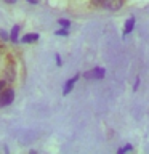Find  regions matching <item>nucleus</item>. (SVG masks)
<instances>
[{"label": "nucleus", "instance_id": "obj_1", "mask_svg": "<svg viewBox=\"0 0 149 154\" xmlns=\"http://www.w3.org/2000/svg\"><path fill=\"white\" fill-rule=\"evenodd\" d=\"M13 100H14V90H11V88H7L0 93V106L11 104Z\"/></svg>", "mask_w": 149, "mask_h": 154}, {"label": "nucleus", "instance_id": "obj_2", "mask_svg": "<svg viewBox=\"0 0 149 154\" xmlns=\"http://www.w3.org/2000/svg\"><path fill=\"white\" fill-rule=\"evenodd\" d=\"M104 74H106V71L103 69V67H95V69L85 72V77L87 79H103Z\"/></svg>", "mask_w": 149, "mask_h": 154}, {"label": "nucleus", "instance_id": "obj_3", "mask_svg": "<svg viewBox=\"0 0 149 154\" xmlns=\"http://www.w3.org/2000/svg\"><path fill=\"white\" fill-rule=\"evenodd\" d=\"M123 0H103V5L109 10H119L122 7Z\"/></svg>", "mask_w": 149, "mask_h": 154}, {"label": "nucleus", "instance_id": "obj_4", "mask_svg": "<svg viewBox=\"0 0 149 154\" xmlns=\"http://www.w3.org/2000/svg\"><path fill=\"white\" fill-rule=\"evenodd\" d=\"M79 77H80V75L77 74V75H74L72 79H69V80L66 82V85H64V90H62V95H67V93H71V90L74 88V85H75V82L79 80Z\"/></svg>", "mask_w": 149, "mask_h": 154}, {"label": "nucleus", "instance_id": "obj_5", "mask_svg": "<svg viewBox=\"0 0 149 154\" xmlns=\"http://www.w3.org/2000/svg\"><path fill=\"white\" fill-rule=\"evenodd\" d=\"M133 27H135V18H128L127 19V23H125V29H123V35H127V34H130L133 31Z\"/></svg>", "mask_w": 149, "mask_h": 154}, {"label": "nucleus", "instance_id": "obj_6", "mask_svg": "<svg viewBox=\"0 0 149 154\" xmlns=\"http://www.w3.org/2000/svg\"><path fill=\"white\" fill-rule=\"evenodd\" d=\"M37 38H38V34H26L21 38V42L23 43H34V42H37Z\"/></svg>", "mask_w": 149, "mask_h": 154}, {"label": "nucleus", "instance_id": "obj_7", "mask_svg": "<svg viewBox=\"0 0 149 154\" xmlns=\"http://www.w3.org/2000/svg\"><path fill=\"white\" fill-rule=\"evenodd\" d=\"M18 34H19V26H14L11 29V34H10V40L18 42Z\"/></svg>", "mask_w": 149, "mask_h": 154}, {"label": "nucleus", "instance_id": "obj_8", "mask_svg": "<svg viewBox=\"0 0 149 154\" xmlns=\"http://www.w3.org/2000/svg\"><path fill=\"white\" fill-rule=\"evenodd\" d=\"M58 24H59V26H62V27H69L71 26V21L69 19H59V21H58Z\"/></svg>", "mask_w": 149, "mask_h": 154}, {"label": "nucleus", "instance_id": "obj_9", "mask_svg": "<svg viewBox=\"0 0 149 154\" xmlns=\"http://www.w3.org/2000/svg\"><path fill=\"white\" fill-rule=\"evenodd\" d=\"M67 34H69V31L64 27V29H59V31H56V35H62V37H66Z\"/></svg>", "mask_w": 149, "mask_h": 154}, {"label": "nucleus", "instance_id": "obj_10", "mask_svg": "<svg viewBox=\"0 0 149 154\" xmlns=\"http://www.w3.org/2000/svg\"><path fill=\"white\" fill-rule=\"evenodd\" d=\"M0 38H2V40H8V34L5 32V31H2V29H0Z\"/></svg>", "mask_w": 149, "mask_h": 154}, {"label": "nucleus", "instance_id": "obj_11", "mask_svg": "<svg viewBox=\"0 0 149 154\" xmlns=\"http://www.w3.org/2000/svg\"><path fill=\"white\" fill-rule=\"evenodd\" d=\"M55 58H56V64L61 66V56H59V55H55Z\"/></svg>", "mask_w": 149, "mask_h": 154}, {"label": "nucleus", "instance_id": "obj_12", "mask_svg": "<svg viewBox=\"0 0 149 154\" xmlns=\"http://www.w3.org/2000/svg\"><path fill=\"white\" fill-rule=\"evenodd\" d=\"M27 2H29V3H32V5H35V3L40 2V0H27Z\"/></svg>", "mask_w": 149, "mask_h": 154}, {"label": "nucleus", "instance_id": "obj_13", "mask_svg": "<svg viewBox=\"0 0 149 154\" xmlns=\"http://www.w3.org/2000/svg\"><path fill=\"white\" fill-rule=\"evenodd\" d=\"M3 87H5V82H3V80H0V91L3 90Z\"/></svg>", "mask_w": 149, "mask_h": 154}, {"label": "nucleus", "instance_id": "obj_14", "mask_svg": "<svg viewBox=\"0 0 149 154\" xmlns=\"http://www.w3.org/2000/svg\"><path fill=\"white\" fill-rule=\"evenodd\" d=\"M5 2H7V3H14L16 0H5Z\"/></svg>", "mask_w": 149, "mask_h": 154}]
</instances>
